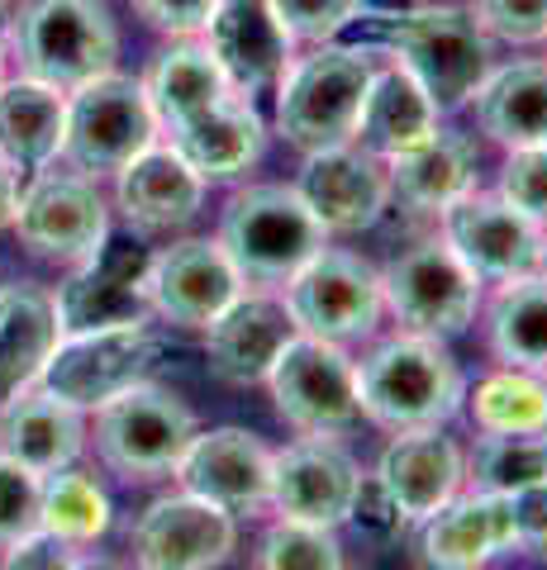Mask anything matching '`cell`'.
<instances>
[{"mask_svg":"<svg viewBox=\"0 0 547 570\" xmlns=\"http://www.w3.org/2000/svg\"><path fill=\"white\" fill-rule=\"evenodd\" d=\"M352 29L367 33V48H381L400 71H410L438 115L467 110L496 67L486 29L462 6H410L391 14L362 10Z\"/></svg>","mask_w":547,"mask_h":570,"instance_id":"6da1fadb","label":"cell"},{"mask_svg":"<svg viewBox=\"0 0 547 570\" xmlns=\"http://www.w3.org/2000/svg\"><path fill=\"white\" fill-rule=\"evenodd\" d=\"M358 404L381 433L448 428L467 404V376L443 337L391 333L358 356Z\"/></svg>","mask_w":547,"mask_h":570,"instance_id":"7a4b0ae2","label":"cell"},{"mask_svg":"<svg viewBox=\"0 0 547 570\" xmlns=\"http://www.w3.org/2000/svg\"><path fill=\"white\" fill-rule=\"evenodd\" d=\"M377 48H358V43H314L310 52H295L281 71V81L272 86V129L276 138L305 153H324V148H343L358 138L362 124V105L372 91L377 77Z\"/></svg>","mask_w":547,"mask_h":570,"instance_id":"3957f363","label":"cell"},{"mask_svg":"<svg viewBox=\"0 0 547 570\" xmlns=\"http://www.w3.org/2000/svg\"><path fill=\"white\" fill-rule=\"evenodd\" d=\"M215 243L234 262L243 285L281 291L300 266L329 247V228L314 219L291 181H248L224 200Z\"/></svg>","mask_w":547,"mask_h":570,"instance_id":"277c9868","label":"cell"},{"mask_svg":"<svg viewBox=\"0 0 547 570\" xmlns=\"http://www.w3.org/2000/svg\"><path fill=\"white\" fill-rule=\"evenodd\" d=\"M201 433V419L176 390L157 385L153 376L86 414V448L96 452L105 475H119L125 485H153L172 480L176 461L186 456L191 438Z\"/></svg>","mask_w":547,"mask_h":570,"instance_id":"5b68a950","label":"cell"},{"mask_svg":"<svg viewBox=\"0 0 547 570\" xmlns=\"http://www.w3.org/2000/svg\"><path fill=\"white\" fill-rule=\"evenodd\" d=\"M10 43L20 52V77L58 91L115 71L119 29L100 0H29L20 20H10Z\"/></svg>","mask_w":547,"mask_h":570,"instance_id":"8992f818","label":"cell"},{"mask_svg":"<svg viewBox=\"0 0 547 570\" xmlns=\"http://www.w3.org/2000/svg\"><path fill=\"white\" fill-rule=\"evenodd\" d=\"M381 295H385V314H391L404 333L452 343V337H462L476 324V314H481L486 281L433 234L381 266Z\"/></svg>","mask_w":547,"mask_h":570,"instance_id":"52a82bcc","label":"cell"},{"mask_svg":"<svg viewBox=\"0 0 547 570\" xmlns=\"http://www.w3.org/2000/svg\"><path fill=\"white\" fill-rule=\"evenodd\" d=\"M276 419L295 438H343L362 423L358 404V356L352 347L295 333L281 347L267 385Z\"/></svg>","mask_w":547,"mask_h":570,"instance_id":"ba28073f","label":"cell"},{"mask_svg":"<svg viewBox=\"0 0 547 570\" xmlns=\"http://www.w3.org/2000/svg\"><path fill=\"white\" fill-rule=\"evenodd\" d=\"M281 299H286L300 333L324 337V343L339 347L372 343L385 318L381 266L333 243L281 285Z\"/></svg>","mask_w":547,"mask_h":570,"instance_id":"9c48e42d","label":"cell"},{"mask_svg":"<svg viewBox=\"0 0 547 570\" xmlns=\"http://www.w3.org/2000/svg\"><path fill=\"white\" fill-rule=\"evenodd\" d=\"M148 142H157V119L138 77L105 71V77L67 91V134L58 163L100 181L144 153Z\"/></svg>","mask_w":547,"mask_h":570,"instance_id":"30bf717a","label":"cell"},{"mask_svg":"<svg viewBox=\"0 0 547 570\" xmlns=\"http://www.w3.org/2000/svg\"><path fill=\"white\" fill-rule=\"evenodd\" d=\"M10 228L25 243V253L58 266H77L110 238V200L91 176L72 167H43L25 176Z\"/></svg>","mask_w":547,"mask_h":570,"instance_id":"8fae6325","label":"cell"},{"mask_svg":"<svg viewBox=\"0 0 547 570\" xmlns=\"http://www.w3.org/2000/svg\"><path fill=\"white\" fill-rule=\"evenodd\" d=\"M163 362V337L153 324H125V328H91V333H62L58 347L48 352L39 385L62 404L91 414L119 390L153 376Z\"/></svg>","mask_w":547,"mask_h":570,"instance_id":"7c38bea8","label":"cell"},{"mask_svg":"<svg viewBox=\"0 0 547 570\" xmlns=\"http://www.w3.org/2000/svg\"><path fill=\"white\" fill-rule=\"evenodd\" d=\"M148 247L138 238H105L86 262H77L52 291V314L62 333L153 324L148 309Z\"/></svg>","mask_w":547,"mask_h":570,"instance_id":"4fadbf2b","label":"cell"},{"mask_svg":"<svg viewBox=\"0 0 547 570\" xmlns=\"http://www.w3.org/2000/svg\"><path fill=\"white\" fill-rule=\"evenodd\" d=\"M234 551L238 519L191 490L157 494L129 528L134 570H219Z\"/></svg>","mask_w":547,"mask_h":570,"instance_id":"5bb4252c","label":"cell"},{"mask_svg":"<svg viewBox=\"0 0 547 570\" xmlns=\"http://www.w3.org/2000/svg\"><path fill=\"white\" fill-rule=\"evenodd\" d=\"M148 309L153 324L205 333L243 295V276L215 238H176L148 253Z\"/></svg>","mask_w":547,"mask_h":570,"instance_id":"9a60e30c","label":"cell"},{"mask_svg":"<svg viewBox=\"0 0 547 570\" xmlns=\"http://www.w3.org/2000/svg\"><path fill=\"white\" fill-rule=\"evenodd\" d=\"M172 485L209 499L234 519H257L272 499V448L238 423L201 428L176 461Z\"/></svg>","mask_w":547,"mask_h":570,"instance_id":"2e32d148","label":"cell"},{"mask_svg":"<svg viewBox=\"0 0 547 570\" xmlns=\"http://www.w3.org/2000/svg\"><path fill=\"white\" fill-rule=\"evenodd\" d=\"M438 238L462 257L486 285L543 272V228L505 205L496 190L476 186L457 205L438 214Z\"/></svg>","mask_w":547,"mask_h":570,"instance_id":"e0dca14e","label":"cell"},{"mask_svg":"<svg viewBox=\"0 0 547 570\" xmlns=\"http://www.w3.org/2000/svg\"><path fill=\"white\" fill-rule=\"evenodd\" d=\"M362 461L343 438H295L272 452V499L267 513L295 523L343 528V513L358 490Z\"/></svg>","mask_w":547,"mask_h":570,"instance_id":"ac0fdd59","label":"cell"},{"mask_svg":"<svg viewBox=\"0 0 547 570\" xmlns=\"http://www.w3.org/2000/svg\"><path fill=\"white\" fill-rule=\"evenodd\" d=\"M300 190V200L314 209L333 234H367L385 219L391 209V171L377 153L343 142V148H324V153H305L300 157V176L291 181Z\"/></svg>","mask_w":547,"mask_h":570,"instance_id":"d6986e66","label":"cell"},{"mask_svg":"<svg viewBox=\"0 0 547 570\" xmlns=\"http://www.w3.org/2000/svg\"><path fill=\"white\" fill-rule=\"evenodd\" d=\"M295 333L300 328H295V318L286 309V299H281V291L243 285V295L205 328L209 376L224 381V385H234V390L267 385L281 347H286Z\"/></svg>","mask_w":547,"mask_h":570,"instance_id":"ffe728a7","label":"cell"},{"mask_svg":"<svg viewBox=\"0 0 547 570\" xmlns=\"http://www.w3.org/2000/svg\"><path fill=\"white\" fill-rule=\"evenodd\" d=\"M414 538V561L423 570H486L490 561L519 551L515 532V504L509 494L490 490H462L443 509L429 513Z\"/></svg>","mask_w":547,"mask_h":570,"instance_id":"44dd1931","label":"cell"},{"mask_svg":"<svg viewBox=\"0 0 547 570\" xmlns=\"http://www.w3.org/2000/svg\"><path fill=\"white\" fill-rule=\"evenodd\" d=\"M163 142L205 186H234L262 163V153H267V119H262L257 100L228 91L196 119L167 129Z\"/></svg>","mask_w":547,"mask_h":570,"instance_id":"7402d4cb","label":"cell"},{"mask_svg":"<svg viewBox=\"0 0 547 570\" xmlns=\"http://www.w3.org/2000/svg\"><path fill=\"white\" fill-rule=\"evenodd\" d=\"M377 480L385 494L400 504L404 523H423L438 513L452 494L467 490V448L448 428H410V433H391L381 448Z\"/></svg>","mask_w":547,"mask_h":570,"instance_id":"603a6c76","label":"cell"},{"mask_svg":"<svg viewBox=\"0 0 547 570\" xmlns=\"http://www.w3.org/2000/svg\"><path fill=\"white\" fill-rule=\"evenodd\" d=\"M201 43L209 48V58L219 62L238 96H267L281 81V71L295 58L291 33L281 29L267 0H219L209 24L201 33Z\"/></svg>","mask_w":547,"mask_h":570,"instance_id":"cb8c5ba5","label":"cell"},{"mask_svg":"<svg viewBox=\"0 0 547 570\" xmlns=\"http://www.w3.org/2000/svg\"><path fill=\"white\" fill-rule=\"evenodd\" d=\"M205 181L163 138L115 171V209L134 234H182L205 205Z\"/></svg>","mask_w":547,"mask_h":570,"instance_id":"d4e9b609","label":"cell"},{"mask_svg":"<svg viewBox=\"0 0 547 570\" xmlns=\"http://www.w3.org/2000/svg\"><path fill=\"white\" fill-rule=\"evenodd\" d=\"M86 452V414L43 385H29L0 404V456L20 461L33 475L77 466Z\"/></svg>","mask_w":547,"mask_h":570,"instance_id":"484cf974","label":"cell"},{"mask_svg":"<svg viewBox=\"0 0 547 570\" xmlns=\"http://www.w3.org/2000/svg\"><path fill=\"white\" fill-rule=\"evenodd\" d=\"M385 171H391V200L438 219L448 205L476 190V142L448 129V124H438L423 142L395 153Z\"/></svg>","mask_w":547,"mask_h":570,"instance_id":"4316f807","label":"cell"},{"mask_svg":"<svg viewBox=\"0 0 547 570\" xmlns=\"http://www.w3.org/2000/svg\"><path fill=\"white\" fill-rule=\"evenodd\" d=\"M67 134V91L33 77L0 81V163L33 176L62 157Z\"/></svg>","mask_w":547,"mask_h":570,"instance_id":"83f0119b","label":"cell"},{"mask_svg":"<svg viewBox=\"0 0 547 570\" xmlns=\"http://www.w3.org/2000/svg\"><path fill=\"white\" fill-rule=\"evenodd\" d=\"M476 129L500 148H534L547 142V62L519 58L505 67H490L481 91L471 96Z\"/></svg>","mask_w":547,"mask_h":570,"instance_id":"f1b7e54d","label":"cell"},{"mask_svg":"<svg viewBox=\"0 0 547 570\" xmlns=\"http://www.w3.org/2000/svg\"><path fill=\"white\" fill-rule=\"evenodd\" d=\"M481 314L496 366H515L547 381V272L500 281L481 299Z\"/></svg>","mask_w":547,"mask_h":570,"instance_id":"f546056e","label":"cell"},{"mask_svg":"<svg viewBox=\"0 0 547 570\" xmlns=\"http://www.w3.org/2000/svg\"><path fill=\"white\" fill-rule=\"evenodd\" d=\"M58 314L52 291L39 285H0V404L20 390L39 385L48 352L58 347Z\"/></svg>","mask_w":547,"mask_h":570,"instance_id":"4dcf8cb0","label":"cell"},{"mask_svg":"<svg viewBox=\"0 0 547 570\" xmlns=\"http://www.w3.org/2000/svg\"><path fill=\"white\" fill-rule=\"evenodd\" d=\"M138 81H144L148 110L157 119V138L167 129H176V124L196 119L201 110H209L215 100H224L234 91L201 39H176L167 52H157L148 77H138Z\"/></svg>","mask_w":547,"mask_h":570,"instance_id":"1f68e13d","label":"cell"},{"mask_svg":"<svg viewBox=\"0 0 547 570\" xmlns=\"http://www.w3.org/2000/svg\"><path fill=\"white\" fill-rule=\"evenodd\" d=\"M438 124H443V115H438L433 100L419 91V81L385 58L377 67V77H372V91H367L362 124H358V138L352 142L367 148V153H377L381 163H391L395 153L429 138Z\"/></svg>","mask_w":547,"mask_h":570,"instance_id":"d6a6232c","label":"cell"},{"mask_svg":"<svg viewBox=\"0 0 547 570\" xmlns=\"http://www.w3.org/2000/svg\"><path fill=\"white\" fill-rule=\"evenodd\" d=\"M462 414L481 438H538L547 433V381L515 366H496L490 376L467 385Z\"/></svg>","mask_w":547,"mask_h":570,"instance_id":"836d02e7","label":"cell"},{"mask_svg":"<svg viewBox=\"0 0 547 570\" xmlns=\"http://www.w3.org/2000/svg\"><path fill=\"white\" fill-rule=\"evenodd\" d=\"M115 523V504H110V490L100 485L91 471L81 466H62L43 475V490H39V528L58 532V538L77 542V547H91L100 542Z\"/></svg>","mask_w":547,"mask_h":570,"instance_id":"e575fe53","label":"cell"},{"mask_svg":"<svg viewBox=\"0 0 547 570\" xmlns=\"http://www.w3.org/2000/svg\"><path fill=\"white\" fill-rule=\"evenodd\" d=\"M547 480V433L538 438H481L467 448V485L490 494H515Z\"/></svg>","mask_w":547,"mask_h":570,"instance_id":"d590c367","label":"cell"},{"mask_svg":"<svg viewBox=\"0 0 547 570\" xmlns=\"http://www.w3.org/2000/svg\"><path fill=\"white\" fill-rule=\"evenodd\" d=\"M253 570H348L339 528L272 519L253 547Z\"/></svg>","mask_w":547,"mask_h":570,"instance_id":"8d00e7d4","label":"cell"},{"mask_svg":"<svg viewBox=\"0 0 547 570\" xmlns=\"http://www.w3.org/2000/svg\"><path fill=\"white\" fill-rule=\"evenodd\" d=\"M291 43H333L352 29V20L367 10V0H267Z\"/></svg>","mask_w":547,"mask_h":570,"instance_id":"74e56055","label":"cell"},{"mask_svg":"<svg viewBox=\"0 0 547 570\" xmlns=\"http://www.w3.org/2000/svg\"><path fill=\"white\" fill-rule=\"evenodd\" d=\"M496 195H500L505 205H515L524 219H534L538 228H547V142H534V148H509L505 153Z\"/></svg>","mask_w":547,"mask_h":570,"instance_id":"f35d334b","label":"cell"},{"mask_svg":"<svg viewBox=\"0 0 547 570\" xmlns=\"http://www.w3.org/2000/svg\"><path fill=\"white\" fill-rule=\"evenodd\" d=\"M471 20L490 43L528 48L547 39V0H471Z\"/></svg>","mask_w":547,"mask_h":570,"instance_id":"ab89813d","label":"cell"},{"mask_svg":"<svg viewBox=\"0 0 547 570\" xmlns=\"http://www.w3.org/2000/svg\"><path fill=\"white\" fill-rule=\"evenodd\" d=\"M343 528H352L362 542L385 547V542H395L410 523H404V513H400L395 499L385 494V485L377 480V471H362V475H358V490H352V504H348V513H343Z\"/></svg>","mask_w":547,"mask_h":570,"instance_id":"60d3db41","label":"cell"},{"mask_svg":"<svg viewBox=\"0 0 547 570\" xmlns=\"http://www.w3.org/2000/svg\"><path fill=\"white\" fill-rule=\"evenodd\" d=\"M39 490H43V475L0 456V547H10L14 538L39 528Z\"/></svg>","mask_w":547,"mask_h":570,"instance_id":"b9f144b4","label":"cell"},{"mask_svg":"<svg viewBox=\"0 0 547 570\" xmlns=\"http://www.w3.org/2000/svg\"><path fill=\"white\" fill-rule=\"evenodd\" d=\"M81 551L86 547L58 538V532L33 528L25 538H14L10 547H0V570H77Z\"/></svg>","mask_w":547,"mask_h":570,"instance_id":"7bdbcfd3","label":"cell"},{"mask_svg":"<svg viewBox=\"0 0 547 570\" xmlns=\"http://www.w3.org/2000/svg\"><path fill=\"white\" fill-rule=\"evenodd\" d=\"M219 0H134V10L148 20V29L167 39H201Z\"/></svg>","mask_w":547,"mask_h":570,"instance_id":"ee69618b","label":"cell"},{"mask_svg":"<svg viewBox=\"0 0 547 570\" xmlns=\"http://www.w3.org/2000/svg\"><path fill=\"white\" fill-rule=\"evenodd\" d=\"M509 504H515L519 551L547 561V480H534V485L515 490V494H509Z\"/></svg>","mask_w":547,"mask_h":570,"instance_id":"f6af8a7d","label":"cell"},{"mask_svg":"<svg viewBox=\"0 0 547 570\" xmlns=\"http://www.w3.org/2000/svg\"><path fill=\"white\" fill-rule=\"evenodd\" d=\"M20 171H10L6 163H0V234L14 224V205H20Z\"/></svg>","mask_w":547,"mask_h":570,"instance_id":"bcb514c9","label":"cell"},{"mask_svg":"<svg viewBox=\"0 0 547 570\" xmlns=\"http://www.w3.org/2000/svg\"><path fill=\"white\" fill-rule=\"evenodd\" d=\"M77 570H129V566H125V561H115V557H86V551H81Z\"/></svg>","mask_w":547,"mask_h":570,"instance_id":"7dc6e473","label":"cell"},{"mask_svg":"<svg viewBox=\"0 0 547 570\" xmlns=\"http://www.w3.org/2000/svg\"><path fill=\"white\" fill-rule=\"evenodd\" d=\"M6 48H10V14L0 6V81H6Z\"/></svg>","mask_w":547,"mask_h":570,"instance_id":"c3c4849f","label":"cell"},{"mask_svg":"<svg viewBox=\"0 0 547 570\" xmlns=\"http://www.w3.org/2000/svg\"><path fill=\"white\" fill-rule=\"evenodd\" d=\"M543 272H547V228H543Z\"/></svg>","mask_w":547,"mask_h":570,"instance_id":"681fc988","label":"cell"},{"mask_svg":"<svg viewBox=\"0 0 547 570\" xmlns=\"http://www.w3.org/2000/svg\"><path fill=\"white\" fill-rule=\"evenodd\" d=\"M0 6H6V0H0Z\"/></svg>","mask_w":547,"mask_h":570,"instance_id":"f907efd6","label":"cell"},{"mask_svg":"<svg viewBox=\"0 0 547 570\" xmlns=\"http://www.w3.org/2000/svg\"><path fill=\"white\" fill-rule=\"evenodd\" d=\"M543 43H547V39H543Z\"/></svg>","mask_w":547,"mask_h":570,"instance_id":"816d5d0a","label":"cell"}]
</instances>
